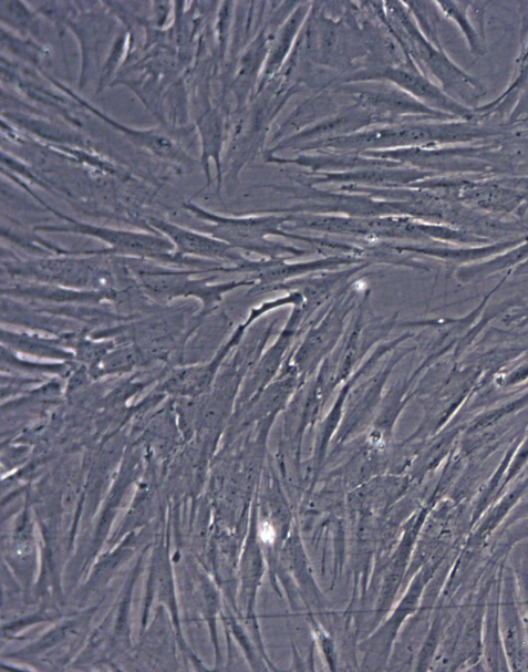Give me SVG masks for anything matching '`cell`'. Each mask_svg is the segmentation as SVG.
Here are the masks:
<instances>
[{
  "label": "cell",
  "mask_w": 528,
  "mask_h": 672,
  "mask_svg": "<svg viewBox=\"0 0 528 672\" xmlns=\"http://www.w3.org/2000/svg\"><path fill=\"white\" fill-rule=\"evenodd\" d=\"M188 209L197 218L207 220L213 226L208 231L235 248H242L263 255L269 259L281 258L282 255H303L306 251L265 239L266 235L280 234L278 225L281 218H229L207 211L191 203H186Z\"/></svg>",
  "instance_id": "cell-1"
},
{
  "label": "cell",
  "mask_w": 528,
  "mask_h": 672,
  "mask_svg": "<svg viewBox=\"0 0 528 672\" xmlns=\"http://www.w3.org/2000/svg\"><path fill=\"white\" fill-rule=\"evenodd\" d=\"M354 292L349 287L341 291L332 304L328 306L323 316L315 321L317 324L310 327L303 341L291 356L289 364L297 370L301 381L313 372L323 356L331 353V349L337 347L348 313L354 307Z\"/></svg>",
  "instance_id": "cell-2"
},
{
  "label": "cell",
  "mask_w": 528,
  "mask_h": 672,
  "mask_svg": "<svg viewBox=\"0 0 528 672\" xmlns=\"http://www.w3.org/2000/svg\"><path fill=\"white\" fill-rule=\"evenodd\" d=\"M51 210L65 223L59 226H42L41 230L73 232L100 238L110 245L113 251L134 256L162 257L175 249L165 236L94 226L72 219L58 210Z\"/></svg>",
  "instance_id": "cell-3"
},
{
  "label": "cell",
  "mask_w": 528,
  "mask_h": 672,
  "mask_svg": "<svg viewBox=\"0 0 528 672\" xmlns=\"http://www.w3.org/2000/svg\"><path fill=\"white\" fill-rule=\"evenodd\" d=\"M148 223L169 239L180 255L228 259L237 263L238 267H242L249 261L242 258L235 250V247L218 238L208 237L158 218H149Z\"/></svg>",
  "instance_id": "cell-4"
},
{
  "label": "cell",
  "mask_w": 528,
  "mask_h": 672,
  "mask_svg": "<svg viewBox=\"0 0 528 672\" xmlns=\"http://www.w3.org/2000/svg\"><path fill=\"white\" fill-rule=\"evenodd\" d=\"M80 102H82L89 110H91L94 114L100 116L103 121L108 122L114 127L121 130L125 135L128 136L131 141L136 143L137 145L145 147L149 152L155 155L162 156L164 158H169L170 161L182 162L185 159L186 155L182 152V149L172 142L166 135L161 134L159 132L152 131H136L128 127H125L113 120L108 118L105 114L99 112L92 105L83 102L77 96H75Z\"/></svg>",
  "instance_id": "cell-5"
}]
</instances>
